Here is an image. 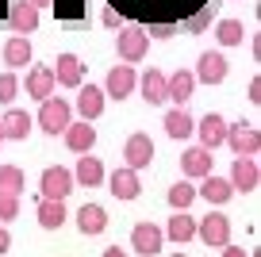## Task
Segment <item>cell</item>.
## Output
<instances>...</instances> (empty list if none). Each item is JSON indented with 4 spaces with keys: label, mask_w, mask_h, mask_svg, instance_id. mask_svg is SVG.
<instances>
[{
    "label": "cell",
    "mask_w": 261,
    "mask_h": 257,
    "mask_svg": "<svg viewBox=\"0 0 261 257\" xmlns=\"http://www.w3.org/2000/svg\"><path fill=\"white\" fill-rule=\"evenodd\" d=\"M223 142L230 146L234 158H257L261 150V131L253 123H227V138Z\"/></svg>",
    "instance_id": "1"
},
{
    "label": "cell",
    "mask_w": 261,
    "mask_h": 257,
    "mask_svg": "<svg viewBox=\"0 0 261 257\" xmlns=\"http://www.w3.org/2000/svg\"><path fill=\"white\" fill-rule=\"evenodd\" d=\"M39 104H42L39 127L46 131V135H58V131L69 127V119H73V104H69V100H62V96H54V92H50V96L39 100Z\"/></svg>",
    "instance_id": "2"
},
{
    "label": "cell",
    "mask_w": 261,
    "mask_h": 257,
    "mask_svg": "<svg viewBox=\"0 0 261 257\" xmlns=\"http://www.w3.org/2000/svg\"><path fill=\"white\" fill-rule=\"evenodd\" d=\"M196 238L204 242V246H227L230 242V219L223 215V211H212V215H204L200 223H196Z\"/></svg>",
    "instance_id": "3"
},
{
    "label": "cell",
    "mask_w": 261,
    "mask_h": 257,
    "mask_svg": "<svg viewBox=\"0 0 261 257\" xmlns=\"http://www.w3.org/2000/svg\"><path fill=\"white\" fill-rule=\"evenodd\" d=\"M39 192H42V200H65V196L73 192V173H69V169H62V165L42 169Z\"/></svg>",
    "instance_id": "4"
},
{
    "label": "cell",
    "mask_w": 261,
    "mask_h": 257,
    "mask_svg": "<svg viewBox=\"0 0 261 257\" xmlns=\"http://www.w3.org/2000/svg\"><path fill=\"white\" fill-rule=\"evenodd\" d=\"M150 50V39L142 27H123L119 35H115V54L123 58V62H142Z\"/></svg>",
    "instance_id": "5"
},
{
    "label": "cell",
    "mask_w": 261,
    "mask_h": 257,
    "mask_svg": "<svg viewBox=\"0 0 261 257\" xmlns=\"http://www.w3.org/2000/svg\"><path fill=\"white\" fill-rule=\"evenodd\" d=\"M135 85H139V73H135V65H112V73H108V81H104V96L127 100L130 92H135Z\"/></svg>",
    "instance_id": "6"
},
{
    "label": "cell",
    "mask_w": 261,
    "mask_h": 257,
    "mask_svg": "<svg viewBox=\"0 0 261 257\" xmlns=\"http://www.w3.org/2000/svg\"><path fill=\"white\" fill-rule=\"evenodd\" d=\"M227 181H230V188H234V192H257V181H261L257 158H234Z\"/></svg>",
    "instance_id": "7"
},
{
    "label": "cell",
    "mask_w": 261,
    "mask_h": 257,
    "mask_svg": "<svg viewBox=\"0 0 261 257\" xmlns=\"http://www.w3.org/2000/svg\"><path fill=\"white\" fill-rule=\"evenodd\" d=\"M227 73H230L227 58H223L219 50H207V54H200V65H196L192 77L204 81V85H223V81H227Z\"/></svg>",
    "instance_id": "8"
},
{
    "label": "cell",
    "mask_w": 261,
    "mask_h": 257,
    "mask_svg": "<svg viewBox=\"0 0 261 257\" xmlns=\"http://www.w3.org/2000/svg\"><path fill=\"white\" fill-rule=\"evenodd\" d=\"M162 246H165V234H162V226H154V223H139L135 230H130V249H135V253H142V257H154Z\"/></svg>",
    "instance_id": "9"
},
{
    "label": "cell",
    "mask_w": 261,
    "mask_h": 257,
    "mask_svg": "<svg viewBox=\"0 0 261 257\" xmlns=\"http://www.w3.org/2000/svg\"><path fill=\"white\" fill-rule=\"evenodd\" d=\"M108 192H112L115 200H139V192H142V185H139V169H130V165L115 169L112 177H108Z\"/></svg>",
    "instance_id": "10"
},
{
    "label": "cell",
    "mask_w": 261,
    "mask_h": 257,
    "mask_svg": "<svg viewBox=\"0 0 261 257\" xmlns=\"http://www.w3.org/2000/svg\"><path fill=\"white\" fill-rule=\"evenodd\" d=\"M192 135H200V146H207V150L215 153V150L223 146V138H227V119H223L219 112H207L204 119L196 123Z\"/></svg>",
    "instance_id": "11"
},
{
    "label": "cell",
    "mask_w": 261,
    "mask_h": 257,
    "mask_svg": "<svg viewBox=\"0 0 261 257\" xmlns=\"http://www.w3.org/2000/svg\"><path fill=\"white\" fill-rule=\"evenodd\" d=\"M212 150L207 146H188L185 153H180V173H185L188 181H200V177H207L212 173Z\"/></svg>",
    "instance_id": "12"
},
{
    "label": "cell",
    "mask_w": 261,
    "mask_h": 257,
    "mask_svg": "<svg viewBox=\"0 0 261 257\" xmlns=\"http://www.w3.org/2000/svg\"><path fill=\"white\" fill-rule=\"evenodd\" d=\"M50 69H54V81L62 85V89H77V85L85 81V65H81L77 54H58Z\"/></svg>",
    "instance_id": "13"
},
{
    "label": "cell",
    "mask_w": 261,
    "mask_h": 257,
    "mask_svg": "<svg viewBox=\"0 0 261 257\" xmlns=\"http://www.w3.org/2000/svg\"><path fill=\"white\" fill-rule=\"evenodd\" d=\"M123 158H127L130 169H146L150 161H154V142H150V135H130L127 146H123Z\"/></svg>",
    "instance_id": "14"
},
{
    "label": "cell",
    "mask_w": 261,
    "mask_h": 257,
    "mask_svg": "<svg viewBox=\"0 0 261 257\" xmlns=\"http://www.w3.org/2000/svg\"><path fill=\"white\" fill-rule=\"evenodd\" d=\"M65 146L73 153H89L92 146H96V127H92L89 119H81V123L69 119V127H65Z\"/></svg>",
    "instance_id": "15"
},
{
    "label": "cell",
    "mask_w": 261,
    "mask_h": 257,
    "mask_svg": "<svg viewBox=\"0 0 261 257\" xmlns=\"http://www.w3.org/2000/svg\"><path fill=\"white\" fill-rule=\"evenodd\" d=\"M104 89H96V85H77V112H81V119H100V112H104Z\"/></svg>",
    "instance_id": "16"
},
{
    "label": "cell",
    "mask_w": 261,
    "mask_h": 257,
    "mask_svg": "<svg viewBox=\"0 0 261 257\" xmlns=\"http://www.w3.org/2000/svg\"><path fill=\"white\" fill-rule=\"evenodd\" d=\"M196 92V77L188 69H177L173 77H165V100H173V104H188Z\"/></svg>",
    "instance_id": "17"
},
{
    "label": "cell",
    "mask_w": 261,
    "mask_h": 257,
    "mask_svg": "<svg viewBox=\"0 0 261 257\" xmlns=\"http://www.w3.org/2000/svg\"><path fill=\"white\" fill-rule=\"evenodd\" d=\"M8 23H12L16 35H31L35 27H39V8H35L31 0H16L12 12H8Z\"/></svg>",
    "instance_id": "18"
},
{
    "label": "cell",
    "mask_w": 261,
    "mask_h": 257,
    "mask_svg": "<svg viewBox=\"0 0 261 257\" xmlns=\"http://www.w3.org/2000/svg\"><path fill=\"white\" fill-rule=\"evenodd\" d=\"M135 89L142 92V100H146L150 108H158V104H165V73L162 69H146L139 77V85Z\"/></svg>",
    "instance_id": "19"
},
{
    "label": "cell",
    "mask_w": 261,
    "mask_h": 257,
    "mask_svg": "<svg viewBox=\"0 0 261 257\" xmlns=\"http://www.w3.org/2000/svg\"><path fill=\"white\" fill-rule=\"evenodd\" d=\"M54 89H58V81H54V69H50V65H35V69L27 73V96L31 100H46Z\"/></svg>",
    "instance_id": "20"
},
{
    "label": "cell",
    "mask_w": 261,
    "mask_h": 257,
    "mask_svg": "<svg viewBox=\"0 0 261 257\" xmlns=\"http://www.w3.org/2000/svg\"><path fill=\"white\" fill-rule=\"evenodd\" d=\"M200 181H204V188H196V196H204V200L215 203V208H223V203L234 196V188H230L227 177H215V173H207V177H200Z\"/></svg>",
    "instance_id": "21"
},
{
    "label": "cell",
    "mask_w": 261,
    "mask_h": 257,
    "mask_svg": "<svg viewBox=\"0 0 261 257\" xmlns=\"http://www.w3.org/2000/svg\"><path fill=\"white\" fill-rule=\"evenodd\" d=\"M31 39L27 35H12L8 42H4V65H12V69H23V65H31Z\"/></svg>",
    "instance_id": "22"
},
{
    "label": "cell",
    "mask_w": 261,
    "mask_h": 257,
    "mask_svg": "<svg viewBox=\"0 0 261 257\" xmlns=\"http://www.w3.org/2000/svg\"><path fill=\"white\" fill-rule=\"evenodd\" d=\"M0 131H4V142H23L27 138V131H31V115L27 112H19V108H8L4 112V119H0Z\"/></svg>",
    "instance_id": "23"
},
{
    "label": "cell",
    "mask_w": 261,
    "mask_h": 257,
    "mask_svg": "<svg viewBox=\"0 0 261 257\" xmlns=\"http://www.w3.org/2000/svg\"><path fill=\"white\" fill-rule=\"evenodd\" d=\"M165 238H173L177 242V246H185V242H192L196 238V219L188 215V211H177V215L169 219V223H165Z\"/></svg>",
    "instance_id": "24"
},
{
    "label": "cell",
    "mask_w": 261,
    "mask_h": 257,
    "mask_svg": "<svg viewBox=\"0 0 261 257\" xmlns=\"http://www.w3.org/2000/svg\"><path fill=\"white\" fill-rule=\"evenodd\" d=\"M192 131H196V119L188 115L185 104H177L173 112H165V135L169 138H188Z\"/></svg>",
    "instance_id": "25"
},
{
    "label": "cell",
    "mask_w": 261,
    "mask_h": 257,
    "mask_svg": "<svg viewBox=\"0 0 261 257\" xmlns=\"http://www.w3.org/2000/svg\"><path fill=\"white\" fill-rule=\"evenodd\" d=\"M77 226H81V234H104V226H108V211L100 208V203H85L81 211H77Z\"/></svg>",
    "instance_id": "26"
},
{
    "label": "cell",
    "mask_w": 261,
    "mask_h": 257,
    "mask_svg": "<svg viewBox=\"0 0 261 257\" xmlns=\"http://www.w3.org/2000/svg\"><path fill=\"white\" fill-rule=\"evenodd\" d=\"M73 185H85V188L104 185V165H100V158H89V153H85V158L77 161V169H73Z\"/></svg>",
    "instance_id": "27"
},
{
    "label": "cell",
    "mask_w": 261,
    "mask_h": 257,
    "mask_svg": "<svg viewBox=\"0 0 261 257\" xmlns=\"http://www.w3.org/2000/svg\"><path fill=\"white\" fill-rule=\"evenodd\" d=\"M65 219H69L65 215V200H39V223L46 230H58Z\"/></svg>",
    "instance_id": "28"
},
{
    "label": "cell",
    "mask_w": 261,
    "mask_h": 257,
    "mask_svg": "<svg viewBox=\"0 0 261 257\" xmlns=\"http://www.w3.org/2000/svg\"><path fill=\"white\" fill-rule=\"evenodd\" d=\"M23 188H27L23 169H19V165H0V192H12V196H19Z\"/></svg>",
    "instance_id": "29"
},
{
    "label": "cell",
    "mask_w": 261,
    "mask_h": 257,
    "mask_svg": "<svg viewBox=\"0 0 261 257\" xmlns=\"http://www.w3.org/2000/svg\"><path fill=\"white\" fill-rule=\"evenodd\" d=\"M215 39H219L223 46H238V42L246 39V27L238 23V19H219V27H215Z\"/></svg>",
    "instance_id": "30"
},
{
    "label": "cell",
    "mask_w": 261,
    "mask_h": 257,
    "mask_svg": "<svg viewBox=\"0 0 261 257\" xmlns=\"http://www.w3.org/2000/svg\"><path fill=\"white\" fill-rule=\"evenodd\" d=\"M192 200H196V188L188 185V181H177V185L169 188V208L173 211H188V208H192Z\"/></svg>",
    "instance_id": "31"
},
{
    "label": "cell",
    "mask_w": 261,
    "mask_h": 257,
    "mask_svg": "<svg viewBox=\"0 0 261 257\" xmlns=\"http://www.w3.org/2000/svg\"><path fill=\"white\" fill-rule=\"evenodd\" d=\"M215 12H219V4H204V8H200V12H196V16L185 23V31H188V35L207 31V27H212V19H215Z\"/></svg>",
    "instance_id": "32"
},
{
    "label": "cell",
    "mask_w": 261,
    "mask_h": 257,
    "mask_svg": "<svg viewBox=\"0 0 261 257\" xmlns=\"http://www.w3.org/2000/svg\"><path fill=\"white\" fill-rule=\"evenodd\" d=\"M16 92H19V77H16V69L0 73V104H12V100H16Z\"/></svg>",
    "instance_id": "33"
},
{
    "label": "cell",
    "mask_w": 261,
    "mask_h": 257,
    "mask_svg": "<svg viewBox=\"0 0 261 257\" xmlns=\"http://www.w3.org/2000/svg\"><path fill=\"white\" fill-rule=\"evenodd\" d=\"M19 215V196L12 192H0V223H8V219Z\"/></svg>",
    "instance_id": "34"
},
{
    "label": "cell",
    "mask_w": 261,
    "mask_h": 257,
    "mask_svg": "<svg viewBox=\"0 0 261 257\" xmlns=\"http://www.w3.org/2000/svg\"><path fill=\"white\" fill-rule=\"evenodd\" d=\"M142 31H146V39H173L180 27L177 23H150V27H142Z\"/></svg>",
    "instance_id": "35"
},
{
    "label": "cell",
    "mask_w": 261,
    "mask_h": 257,
    "mask_svg": "<svg viewBox=\"0 0 261 257\" xmlns=\"http://www.w3.org/2000/svg\"><path fill=\"white\" fill-rule=\"evenodd\" d=\"M246 100H250V104H261V77L250 81V96H246Z\"/></svg>",
    "instance_id": "36"
},
{
    "label": "cell",
    "mask_w": 261,
    "mask_h": 257,
    "mask_svg": "<svg viewBox=\"0 0 261 257\" xmlns=\"http://www.w3.org/2000/svg\"><path fill=\"white\" fill-rule=\"evenodd\" d=\"M219 249H223V257H250L242 246H230V242H227V246H219Z\"/></svg>",
    "instance_id": "37"
},
{
    "label": "cell",
    "mask_w": 261,
    "mask_h": 257,
    "mask_svg": "<svg viewBox=\"0 0 261 257\" xmlns=\"http://www.w3.org/2000/svg\"><path fill=\"white\" fill-rule=\"evenodd\" d=\"M12 249V234H8V226H0V253H8Z\"/></svg>",
    "instance_id": "38"
},
{
    "label": "cell",
    "mask_w": 261,
    "mask_h": 257,
    "mask_svg": "<svg viewBox=\"0 0 261 257\" xmlns=\"http://www.w3.org/2000/svg\"><path fill=\"white\" fill-rule=\"evenodd\" d=\"M104 27H119V16H115V12H112V8H108V12H104Z\"/></svg>",
    "instance_id": "39"
},
{
    "label": "cell",
    "mask_w": 261,
    "mask_h": 257,
    "mask_svg": "<svg viewBox=\"0 0 261 257\" xmlns=\"http://www.w3.org/2000/svg\"><path fill=\"white\" fill-rule=\"evenodd\" d=\"M104 257H127V249H119V246H108V249H104Z\"/></svg>",
    "instance_id": "40"
},
{
    "label": "cell",
    "mask_w": 261,
    "mask_h": 257,
    "mask_svg": "<svg viewBox=\"0 0 261 257\" xmlns=\"http://www.w3.org/2000/svg\"><path fill=\"white\" fill-rule=\"evenodd\" d=\"M31 4H35V8H42V4H50V0H31Z\"/></svg>",
    "instance_id": "41"
},
{
    "label": "cell",
    "mask_w": 261,
    "mask_h": 257,
    "mask_svg": "<svg viewBox=\"0 0 261 257\" xmlns=\"http://www.w3.org/2000/svg\"><path fill=\"white\" fill-rule=\"evenodd\" d=\"M0 146H4V131H0Z\"/></svg>",
    "instance_id": "42"
},
{
    "label": "cell",
    "mask_w": 261,
    "mask_h": 257,
    "mask_svg": "<svg viewBox=\"0 0 261 257\" xmlns=\"http://www.w3.org/2000/svg\"><path fill=\"white\" fill-rule=\"evenodd\" d=\"M173 257H185V253H173Z\"/></svg>",
    "instance_id": "43"
}]
</instances>
